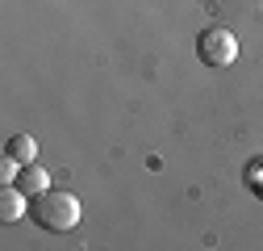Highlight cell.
Here are the masks:
<instances>
[{
	"instance_id": "1",
	"label": "cell",
	"mask_w": 263,
	"mask_h": 251,
	"mask_svg": "<svg viewBox=\"0 0 263 251\" xmlns=\"http://www.w3.org/2000/svg\"><path fill=\"white\" fill-rule=\"evenodd\" d=\"M29 218L50 230V235H63L80 222V197L76 193H63V188H46V193L29 197Z\"/></svg>"
},
{
	"instance_id": "2",
	"label": "cell",
	"mask_w": 263,
	"mask_h": 251,
	"mask_svg": "<svg viewBox=\"0 0 263 251\" xmlns=\"http://www.w3.org/2000/svg\"><path fill=\"white\" fill-rule=\"evenodd\" d=\"M196 55H201L205 67H230V63L238 59V38L230 34L226 25H209V29H201V38H196Z\"/></svg>"
},
{
	"instance_id": "3",
	"label": "cell",
	"mask_w": 263,
	"mask_h": 251,
	"mask_svg": "<svg viewBox=\"0 0 263 251\" xmlns=\"http://www.w3.org/2000/svg\"><path fill=\"white\" fill-rule=\"evenodd\" d=\"M21 213H29V197L17 184H5L0 188V222H17Z\"/></svg>"
},
{
	"instance_id": "4",
	"label": "cell",
	"mask_w": 263,
	"mask_h": 251,
	"mask_svg": "<svg viewBox=\"0 0 263 251\" xmlns=\"http://www.w3.org/2000/svg\"><path fill=\"white\" fill-rule=\"evenodd\" d=\"M17 188H21L25 197H38V193H46V188H50V172L38 168V164H25L21 176H17Z\"/></svg>"
},
{
	"instance_id": "5",
	"label": "cell",
	"mask_w": 263,
	"mask_h": 251,
	"mask_svg": "<svg viewBox=\"0 0 263 251\" xmlns=\"http://www.w3.org/2000/svg\"><path fill=\"white\" fill-rule=\"evenodd\" d=\"M9 155H13L17 164H34L38 159V142L29 138V134H13L9 138Z\"/></svg>"
},
{
	"instance_id": "6",
	"label": "cell",
	"mask_w": 263,
	"mask_h": 251,
	"mask_svg": "<svg viewBox=\"0 0 263 251\" xmlns=\"http://www.w3.org/2000/svg\"><path fill=\"white\" fill-rule=\"evenodd\" d=\"M242 180H247L251 193L263 201V159H251V164H247V172H242Z\"/></svg>"
},
{
	"instance_id": "7",
	"label": "cell",
	"mask_w": 263,
	"mask_h": 251,
	"mask_svg": "<svg viewBox=\"0 0 263 251\" xmlns=\"http://www.w3.org/2000/svg\"><path fill=\"white\" fill-rule=\"evenodd\" d=\"M21 168H25V164H17L13 155L5 151V159H0V180H5V184H17V176H21Z\"/></svg>"
}]
</instances>
